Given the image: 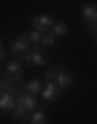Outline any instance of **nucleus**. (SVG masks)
Returning <instances> with one entry per match:
<instances>
[{
	"mask_svg": "<svg viewBox=\"0 0 97 124\" xmlns=\"http://www.w3.org/2000/svg\"><path fill=\"white\" fill-rule=\"evenodd\" d=\"M29 50H31V41H29V35H27V33H25V35H21L13 46H10V52H13L15 56H19V58H23Z\"/></svg>",
	"mask_w": 97,
	"mask_h": 124,
	"instance_id": "1",
	"label": "nucleus"
},
{
	"mask_svg": "<svg viewBox=\"0 0 97 124\" xmlns=\"http://www.w3.org/2000/svg\"><path fill=\"white\" fill-rule=\"evenodd\" d=\"M15 97H17V103H21L27 112H35L37 110L35 95H29V93H25V91H17V93H15Z\"/></svg>",
	"mask_w": 97,
	"mask_h": 124,
	"instance_id": "2",
	"label": "nucleus"
},
{
	"mask_svg": "<svg viewBox=\"0 0 97 124\" xmlns=\"http://www.w3.org/2000/svg\"><path fill=\"white\" fill-rule=\"evenodd\" d=\"M31 23H33V29H35V31H39V33H45V31L52 29L54 19H52V17H48V15H37V17L31 19Z\"/></svg>",
	"mask_w": 97,
	"mask_h": 124,
	"instance_id": "3",
	"label": "nucleus"
},
{
	"mask_svg": "<svg viewBox=\"0 0 97 124\" xmlns=\"http://www.w3.org/2000/svg\"><path fill=\"white\" fill-rule=\"evenodd\" d=\"M6 79L10 81V83H19L21 81V75H23V68H21V62L19 60H13L6 64Z\"/></svg>",
	"mask_w": 97,
	"mask_h": 124,
	"instance_id": "4",
	"label": "nucleus"
},
{
	"mask_svg": "<svg viewBox=\"0 0 97 124\" xmlns=\"http://www.w3.org/2000/svg\"><path fill=\"white\" fill-rule=\"evenodd\" d=\"M72 83H75V75H72L70 70H62L60 68V72H58V77H56V85L60 89H70Z\"/></svg>",
	"mask_w": 97,
	"mask_h": 124,
	"instance_id": "5",
	"label": "nucleus"
},
{
	"mask_svg": "<svg viewBox=\"0 0 97 124\" xmlns=\"http://www.w3.org/2000/svg\"><path fill=\"white\" fill-rule=\"evenodd\" d=\"M23 60H27L29 64H37V66H45V58H44V54L39 52L37 48H31L29 52L23 56Z\"/></svg>",
	"mask_w": 97,
	"mask_h": 124,
	"instance_id": "6",
	"label": "nucleus"
},
{
	"mask_svg": "<svg viewBox=\"0 0 97 124\" xmlns=\"http://www.w3.org/2000/svg\"><path fill=\"white\" fill-rule=\"evenodd\" d=\"M17 108V97L13 93H0V110L2 112H13Z\"/></svg>",
	"mask_w": 97,
	"mask_h": 124,
	"instance_id": "7",
	"label": "nucleus"
},
{
	"mask_svg": "<svg viewBox=\"0 0 97 124\" xmlns=\"http://www.w3.org/2000/svg\"><path fill=\"white\" fill-rule=\"evenodd\" d=\"M60 91H62V89L58 87L56 83H45V87H44V91H41V95H44L48 101H52V99H56L58 95H60Z\"/></svg>",
	"mask_w": 97,
	"mask_h": 124,
	"instance_id": "8",
	"label": "nucleus"
},
{
	"mask_svg": "<svg viewBox=\"0 0 97 124\" xmlns=\"http://www.w3.org/2000/svg\"><path fill=\"white\" fill-rule=\"evenodd\" d=\"M83 19L91 25V23H97V6L95 4H87L83 8Z\"/></svg>",
	"mask_w": 97,
	"mask_h": 124,
	"instance_id": "9",
	"label": "nucleus"
},
{
	"mask_svg": "<svg viewBox=\"0 0 97 124\" xmlns=\"http://www.w3.org/2000/svg\"><path fill=\"white\" fill-rule=\"evenodd\" d=\"M0 91H2V93H13V95H15L19 89L15 87V83H10L8 79H0Z\"/></svg>",
	"mask_w": 97,
	"mask_h": 124,
	"instance_id": "10",
	"label": "nucleus"
},
{
	"mask_svg": "<svg viewBox=\"0 0 97 124\" xmlns=\"http://www.w3.org/2000/svg\"><path fill=\"white\" fill-rule=\"evenodd\" d=\"M41 87H44V85H41V81H31V83L25 87V93H29V95H37L39 91H44Z\"/></svg>",
	"mask_w": 97,
	"mask_h": 124,
	"instance_id": "11",
	"label": "nucleus"
},
{
	"mask_svg": "<svg viewBox=\"0 0 97 124\" xmlns=\"http://www.w3.org/2000/svg\"><path fill=\"white\" fill-rule=\"evenodd\" d=\"M48 122V114L41 110H35L33 112V116H31V124H45Z\"/></svg>",
	"mask_w": 97,
	"mask_h": 124,
	"instance_id": "12",
	"label": "nucleus"
},
{
	"mask_svg": "<svg viewBox=\"0 0 97 124\" xmlns=\"http://www.w3.org/2000/svg\"><path fill=\"white\" fill-rule=\"evenodd\" d=\"M52 33L56 37H62V35H66V33H68V27L64 25V23H54V25H52Z\"/></svg>",
	"mask_w": 97,
	"mask_h": 124,
	"instance_id": "13",
	"label": "nucleus"
},
{
	"mask_svg": "<svg viewBox=\"0 0 97 124\" xmlns=\"http://www.w3.org/2000/svg\"><path fill=\"white\" fill-rule=\"evenodd\" d=\"M58 37L54 35L52 31H45V33H41V46H54L56 44Z\"/></svg>",
	"mask_w": 97,
	"mask_h": 124,
	"instance_id": "14",
	"label": "nucleus"
},
{
	"mask_svg": "<svg viewBox=\"0 0 97 124\" xmlns=\"http://www.w3.org/2000/svg\"><path fill=\"white\" fill-rule=\"evenodd\" d=\"M25 116H27V110L21 106V103H17V108L13 110V118L15 120H25Z\"/></svg>",
	"mask_w": 97,
	"mask_h": 124,
	"instance_id": "15",
	"label": "nucleus"
},
{
	"mask_svg": "<svg viewBox=\"0 0 97 124\" xmlns=\"http://www.w3.org/2000/svg\"><path fill=\"white\" fill-rule=\"evenodd\" d=\"M58 72H60V68H56V66H52L50 70H45V83H56Z\"/></svg>",
	"mask_w": 97,
	"mask_h": 124,
	"instance_id": "16",
	"label": "nucleus"
},
{
	"mask_svg": "<svg viewBox=\"0 0 97 124\" xmlns=\"http://www.w3.org/2000/svg\"><path fill=\"white\" fill-rule=\"evenodd\" d=\"M27 35H29V41H31L33 46H39V44H41V33H39V31L33 29L31 33H27Z\"/></svg>",
	"mask_w": 97,
	"mask_h": 124,
	"instance_id": "17",
	"label": "nucleus"
},
{
	"mask_svg": "<svg viewBox=\"0 0 97 124\" xmlns=\"http://www.w3.org/2000/svg\"><path fill=\"white\" fill-rule=\"evenodd\" d=\"M89 33H97V23H91L89 25Z\"/></svg>",
	"mask_w": 97,
	"mask_h": 124,
	"instance_id": "18",
	"label": "nucleus"
},
{
	"mask_svg": "<svg viewBox=\"0 0 97 124\" xmlns=\"http://www.w3.org/2000/svg\"><path fill=\"white\" fill-rule=\"evenodd\" d=\"M4 58V52H2V44H0V60Z\"/></svg>",
	"mask_w": 97,
	"mask_h": 124,
	"instance_id": "19",
	"label": "nucleus"
}]
</instances>
